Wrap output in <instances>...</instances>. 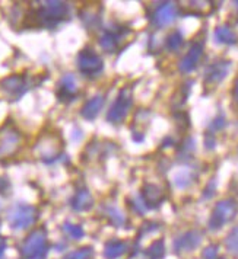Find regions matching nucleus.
Instances as JSON below:
<instances>
[{"mask_svg":"<svg viewBox=\"0 0 238 259\" xmlns=\"http://www.w3.org/2000/svg\"><path fill=\"white\" fill-rule=\"evenodd\" d=\"M203 56V42L197 41L194 42L190 47V50L187 51V54L181 59L179 64V69L181 73H191L197 67L199 61Z\"/></svg>","mask_w":238,"mask_h":259,"instance_id":"ddd939ff","label":"nucleus"},{"mask_svg":"<svg viewBox=\"0 0 238 259\" xmlns=\"http://www.w3.org/2000/svg\"><path fill=\"white\" fill-rule=\"evenodd\" d=\"M5 250H6V240L5 239H0V259H3Z\"/></svg>","mask_w":238,"mask_h":259,"instance_id":"72a5a7b5","label":"nucleus"},{"mask_svg":"<svg viewBox=\"0 0 238 259\" xmlns=\"http://www.w3.org/2000/svg\"><path fill=\"white\" fill-rule=\"evenodd\" d=\"M34 25H41L46 28H56L63 21L69 19V5L64 2H44L32 13Z\"/></svg>","mask_w":238,"mask_h":259,"instance_id":"f257e3e1","label":"nucleus"},{"mask_svg":"<svg viewBox=\"0 0 238 259\" xmlns=\"http://www.w3.org/2000/svg\"><path fill=\"white\" fill-rule=\"evenodd\" d=\"M202 258L203 259H218V246L211 245V246L206 247V249L203 250Z\"/></svg>","mask_w":238,"mask_h":259,"instance_id":"c756f323","label":"nucleus"},{"mask_svg":"<svg viewBox=\"0 0 238 259\" xmlns=\"http://www.w3.org/2000/svg\"><path fill=\"white\" fill-rule=\"evenodd\" d=\"M124 31H117V29H107L99 36V46L107 53H114L117 51L120 44V38L123 36Z\"/></svg>","mask_w":238,"mask_h":259,"instance_id":"dca6fc26","label":"nucleus"},{"mask_svg":"<svg viewBox=\"0 0 238 259\" xmlns=\"http://www.w3.org/2000/svg\"><path fill=\"white\" fill-rule=\"evenodd\" d=\"M164 256H165V243L162 239L152 242L145 252L146 259H164Z\"/></svg>","mask_w":238,"mask_h":259,"instance_id":"aec40b11","label":"nucleus"},{"mask_svg":"<svg viewBox=\"0 0 238 259\" xmlns=\"http://www.w3.org/2000/svg\"><path fill=\"white\" fill-rule=\"evenodd\" d=\"M141 200H142L143 205L146 207V210H151V208H156L162 204V201L165 200V194H164L162 188H159L158 185L146 184L141 192Z\"/></svg>","mask_w":238,"mask_h":259,"instance_id":"f8f14e48","label":"nucleus"},{"mask_svg":"<svg viewBox=\"0 0 238 259\" xmlns=\"http://www.w3.org/2000/svg\"><path fill=\"white\" fill-rule=\"evenodd\" d=\"M194 147H196V146H194V140L190 139V137H189V139H186L184 143H183V146H181L180 156H181V157H183V156H184V157H190V154L191 152L194 150Z\"/></svg>","mask_w":238,"mask_h":259,"instance_id":"c85d7f7f","label":"nucleus"},{"mask_svg":"<svg viewBox=\"0 0 238 259\" xmlns=\"http://www.w3.org/2000/svg\"><path fill=\"white\" fill-rule=\"evenodd\" d=\"M38 210L29 204H16L8 214V222L13 230H24L37 222Z\"/></svg>","mask_w":238,"mask_h":259,"instance_id":"7ed1b4c3","label":"nucleus"},{"mask_svg":"<svg viewBox=\"0 0 238 259\" xmlns=\"http://www.w3.org/2000/svg\"><path fill=\"white\" fill-rule=\"evenodd\" d=\"M215 144H216L215 134L214 133H211V131L208 130V131H206V134H205V147H206L208 150H214Z\"/></svg>","mask_w":238,"mask_h":259,"instance_id":"7c9ffc66","label":"nucleus"},{"mask_svg":"<svg viewBox=\"0 0 238 259\" xmlns=\"http://www.w3.org/2000/svg\"><path fill=\"white\" fill-rule=\"evenodd\" d=\"M104 106V96L103 95H96L94 98H91L81 109V115L88 119V121H92L98 117V114L101 112Z\"/></svg>","mask_w":238,"mask_h":259,"instance_id":"f3484780","label":"nucleus"},{"mask_svg":"<svg viewBox=\"0 0 238 259\" xmlns=\"http://www.w3.org/2000/svg\"><path fill=\"white\" fill-rule=\"evenodd\" d=\"M215 189H216V182H215V179H212L209 184H208V187L205 188V192H203V198H206V200H211L212 197L215 195Z\"/></svg>","mask_w":238,"mask_h":259,"instance_id":"2f4dec72","label":"nucleus"},{"mask_svg":"<svg viewBox=\"0 0 238 259\" xmlns=\"http://www.w3.org/2000/svg\"><path fill=\"white\" fill-rule=\"evenodd\" d=\"M104 214L108 217V220L114 226L117 227H123L126 224V215L123 212L120 211L117 207H113V205H107L104 208Z\"/></svg>","mask_w":238,"mask_h":259,"instance_id":"4be33fe9","label":"nucleus"},{"mask_svg":"<svg viewBox=\"0 0 238 259\" xmlns=\"http://www.w3.org/2000/svg\"><path fill=\"white\" fill-rule=\"evenodd\" d=\"M200 243H202V233L197 230H189V232L180 235L174 240V252L177 255L189 253L191 250H194Z\"/></svg>","mask_w":238,"mask_h":259,"instance_id":"9d476101","label":"nucleus"},{"mask_svg":"<svg viewBox=\"0 0 238 259\" xmlns=\"http://www.w3.org/2000/svg\"><path fill=\"white\" fill-rule=\"evenodd\" d=\"M9 192H11V182H9V179L0 177V194L9 195Z\"/></svg>","mask_w":238,"mask_h":259,"instance_id":"473e14b6","label":"nucleus"},{"mask_svg":"<svg viewBox=\"0 0 238 259\" xmlns=\"http://www.w3.org/2000/svg\"><path fill=\"white\" fill-rule=\"evenodd\" d=\"M131 106V92L130 89L124 88L121 89L114 101V104L111 105L110 111L107 114L108 122L111 124H121L124 121V118L127 117L129 109Z\"/></svg>","mask_w":238,"mask_h":259,"instance_id":"0eeeda50","label":"nucleus"},{"mask_svg":"<svg viewBox=\"0 0 238 259\" xmlns=\"http://www.w3.org/2000/svg\"><path fill=\"white\" fill-rule=\"evenodd\" d=\"M215 39H216V42H219V44L234 46V44H237L238 36L228 25H222V26H218V28L215 29Z\"/></svg>","mask_w":238,"mask_h":259,"instance_id":"a211bd4d","label":"nucleus"},{"mask_svg":"<svg viewBox=\"0 0 238 259\" xmlns=\"http://www.w3.org/2000/svg\"><path fill=\"white\" fill-rule=\"evenodd\" d=\"M232 94H234V99H235V102H237L238 105V77L235 83H234V91H232Z\"/></svg>","mask_w":238,"mask_h":259,"instance_id":"f704fd0d","label":"nucleus"},{"mask_svg":"<svg viewBox=\"0 0 238 259\" xmlns=\"http://www.w3.org/2000/svg\"><path fill=\"white\" fill-rule=\"evenodd\" d=\"M0 88L5 94L8 95L12 99H19L22 95L28 92V89L31 88V82L26 76L22 74H12L9 77H5L0 82Z\"/></svg>","mask_w":238,"mask_h":259,"instance_id":"6e6552de","label":"nucleus"},{"mask_svg":"<svg viewBox=\"0 0 238 259\" xmlns=\"http://www.w3.org/2000/svg\"><path fill=\"white\" fill-rule=\"evenodd\" d=\"M184 42V38L180 31H174L167 36V48L169 51H179Z\"/></svg>","mask_w":238,"mask_h":259,"instance_id":"393cba45","label":"nucleus"},{"mask_svg":"<svg viewBox=\"0 0 238 259\" xmlns=\"http://www.w3.org/2000/svg\"><path fill=\"white\" fill-rule=\"evenodd\" d=\"M22 144V136L12 125L0 128V160L13 157Z\"/></svg>","mask_w":238,"mask_h":259,"instance_id":"39448f33","label":"nucleus"},{"mask_svg":"<svg viewBox=\"0 0 238 259\" xmlns=\"http://www.w3.org/2000/svg\"><path fill=\"white\" fill-rule=\"evenodd\" d=\"M226 249L228 252L234 253V255H238V224L228 233L225 240Z\"/></svg>","mask_w":238,"mask_h":259,"instance_id":"b1692460","label":"nucleus"},{"mask_svg":"<svg viewBox=\"0 0 238 259\" xmlns=\"http://www.w3.org/2000/svg\"><path fill=\"white\" fill-rule=\"evenodd\" d=\"M82 16V21L85 22V25L88 26V28H94L98 25L99 22V18H98V13H94V12H89V11H86V12H82L81 13Z\"/></svg>","mask_w":238,"mask_h":259,"instance_id":"bb28decb","label":"nucleus"},{"mask_svg":"<svg viewBox=\"0 0 238 259\" xmlns=\"http://www.w3.org/2000/svg\"><path fill=\"white\" fill-rule=\"evenodd\" d=\"M238 207L234 200H222L215 205L214 211L209 219V229L212 232H216L222 229L226 223L232 222L237 215Z\"/></svg>","mask_w":238,"mask_h":259,"instance_id":"20e7f679","label":"nucleus"},{"mask_svg":"<svg viewBox=\"0 0 238 259\" xmlns=\"http://www.w3.org/2000/svg\"><path fill=\"white\" fill-rule=\"evenodd\" d=\"M127 250V243L123 240H110L104 246V256L107 259H117Z\"/></svg>","mask_w":238,"mask_h":259,"instance_id":"6ab92c4d","label":"nucleus"},{"mask_svg":"<svg viewBox=\"0 0 238 259\" xmlns=\"http://www.w3.org/2000/svg\"><path fill=\"white\" fill-rule=\"evenodd\" d=\"M193 179H194L193 170L189 169V167H184V169H181V170H179V172L176 174V177H174V185H176L177 188L184 189L187 188V187H190Z\"/></svg>","mask_w":238,"mask_h":259,"instance_id":"412c9836","label":"nucleus"},{"mask_svg":"<svg viewBox=\"0 0 238 259\" xmlns=\"http://www.w3.org/2000/svg\"><path fill=\"white\" fill-rule=\"evenodd\" d=\"M224 127H225V117H224V114H222V112H219V114L215 117L214 121L211 122L209 131L215 134V131H219V130L224 128Z\"/></svg>","mask_w":238,"mask_h":259,"instance_id":"cd10ccee","label":"nucleus"},{"mask_svg":"<svg viewBox=\"0 0 238 259\" xmlns=\"http://www.w3.org/2000/svg\"><path fill=\"white\" fill-rule=\"evenodd\" d=\"M92 255H94V249L91 246H85L78 249V250H73L63 259H91Z\"/></svg>","mask_w":238,"mask_h":259,"instance_id":"a878e982","label":"nucleus"},{"mask_svg":"<svg viewBox=\"0 0 238 259\" xmlns=\"http://www.w3.org/2000/svg\"><path fill=\"white\" fill-rule=\"evenodd\" d=\"M231 69V61L228 60H218L208 66L205 71V86H216L222 82L229 73Z\"/></svg>","mask_w":238,"mask_h":259,"instance_id":"1a4fd4ad","label":"nucleus"},{"mask_svg":"<svg viewBox=\"0 0 238 259\" xmlns=\"http://www.w3.org/2000/svg\"><path fill=\"white\" fill-rule=\"evenodd\" d=\"M78 94V82L73 74H64L59 82L57 98L61 102H71Z\"/></svg>","mask_w":238,"mask_h":259,"instance_id":"4468645a","label":"nucleus"},{"mask_svg":"<svg viewBox=\"0 0 238 259\" xmlns=\"http://www.w3.org/2000/svg\"><path fill=\"white\" fill-rule=\"evenodd\" d=\"M177 18V6L171 2L162 3L152 15V24L158 28L171 25Z\"/></svg>","mask_w":238,"mask_h":259,"instance_id":"9b49d317","label":"nucleus"},{"mask_svg":"<svg viewBox=\"0 0 238 259\" xmlns=\"http://www.w3.org/2000/svg\"><path fill=\"white\" fill-rule=\"evenodd\" d=\"M92 205H94V198H92L91 192L86 188L78 189V191L75 192V195L72 197L71 207L75 211H88V210L92 208Z\"/></svg>","mask_w":238,"mask_h":259,"instance_id":"2eb2a0df","label":"nucleus"},{"mask_svg":"<svg viewBox=\"0 0 238 259\" xmlns=\"http://www.w3.org/2000/svg\"><path fill=\"white\" fill-rule=\"evenodd\" d=\"M235 6H237V8H238V2H235Z\"/></svg>","mask_w":238,"mask_h":259,"instance_id":"c9c22d12","label":"nucleus"},{"mask_svg":"<svg viewBox=\"0 0 238 259\" xmlns=\"http://www.w3.org/2000/svg\"><path fill=\"white\" fill-rule=\"evenodd\" d=\"M47 232L43 227L32 230L21 246V255L24 259H44L47 256Z\"/></svg>","mask_w":238,"mask_h":259,"instance_id":"f03ea898","label":"nucleus"},{"mask_svg":"<svg viewBox=\"0 0 238 259\" xmlns=\"http://www.w3.org/2000/svg\"><path fill=\"white\" fill-rule=\"evenodd\" d=\"M63 232L67 235V237H71L73 240H79L85 236L84 229L82 226L79 224H72V223H64L63 224Z\"/></svg>","mask_w":238,"mask_h":259,"instance_id":"5701e85b","label":"nucleus"},{"mask_svg":"<svg viewBox=\"0 0 238 259\" xmlns=\"http://www.w3.org/2000/svg\"><path fill=\"white\" fill-rule=\"evenodd\" d=\"M78 69L79 71L85 74V76H89V77H94L98 76L101 71L104 70V63L103 59L94 53L91 48H84L79 54H78Z\"/></svg>","mask_w":238,"mask_h":259,"instance_id":"423d86ee","label":"nucleus"}]
</instances>
